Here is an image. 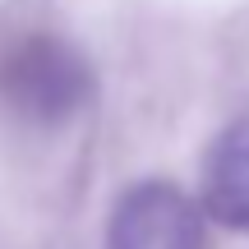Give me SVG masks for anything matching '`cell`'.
Segmentation results:
<instances>
[{"instance_id": "obj_1", "label": "cell", "mask_w": 249, "mask_h": 249, "mask_svg": "<svg viewBox=\"0 0 249 249\" xmlns=\"http://www.w3.org/2000/svg\"><path fill=\"white\" fill-rule=\"evenodd\" d=\"M97 92L92 65L51 28L0 33V111L23 124H60Z\"/></svg>"}, {"instance_id": "obj_2", "label": "cell", "mask_w": 249, "mask_h": 249, "mask_svg": "<svg viewBox=\"0 0 249 249\" xmlns=\"http://www.w3.org/2000/svg\"><path fill=\"white\" fill-rule=\"evenodd\" d=\"M107 249H203V213L171 180H139L111 213Z\"/></svg>"}, {"instance_id": "obj_3", "label": "cell", "mask_w": 249, "mask_h": 249, "mask_svg": "<svg viewBox=\"0 0 249 249\" xmlns=\"http://www.w3.org/2000/svg\"><path fill=\"white\" fill-rule=\"evenodd\" d=\"M203 208L213 222L249 235V116L217 134L203 166Z\"/></svg>"}]
</instances>
